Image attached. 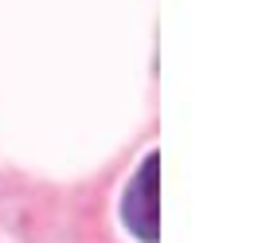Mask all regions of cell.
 I'll use <instances>...</instances> for the list:
<instances>
[{"label": "cell", "instance_id": "6da1fadb", "mask_svg": "<svg viewBox=\"0 0 258 243\" xmlns=\"http://www.w3.org/2000/svg\"><path fill=\"white\" fill-rule=\"evenodd\" d=\"M125 224L137 239L157 243L161 239V157L149 153L141 173L133 177L125 192Z\"/></svg>", "mask_w": 258, "mask_h": 243}]
</instances>
